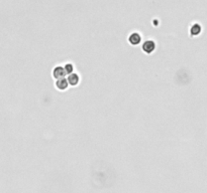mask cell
<instances>
[{
	"mask_svg": "<svg viewBox=\"0 0 207 193\" xmlns=\"http://www.w3.org/2000/svg\"><path fill=\"white\" fill-rule=\"evenodd\" d=\"M54 78H58V80H60V78H65V75H67V73H66L65 70V67H56L55 70H54Z\"/></svg>",
	"mask_w": 207,
	"mask_h": 193,
	"instance_id": "1",
	"label": "cell"
},
{
	"mask_svg": "<svg viewBox=\"0 0 207 193\" xmlns=\"http://www.w3.org/2000/svg\"><path fill=\"white\" fill-rule=\"evenodd\" d=\"M155 46H156V45H155L154 41H152V40H148V41H145L144 44V45H142V49H144L145 52L150 53V52H154Z\"/></svg>",
	"mask_w": 207,
	"mask_h": 193,
	"instance_id": "2",
	"label": "cell"
},
{
	"mask_svg": "<svg viewBox=\"0 0 207 193\" xmlns=\"http://www.w3.org/2000/svg\"><path fill=\"white\" fill-rule=\"evenodd\" d=\"M68 80H65V78H60V80L57 81L56 83V86L59 90H66L68 87Z\"/></svg>",
	"mask_w": 207,
	"mask_h": 193,
	"instance_id": "3",
	"label": "cell"
},
{
	"mask_svg": "<svg viewBox=\"0 0 207 193\" xmlns=\"http://www.w3.org/2000/svg\"><path fill=\"white\" fill-rule=\"evenodd\" d=\"M68 83H70L71 86H76L79 83V77L76 73H71L68 78Z\"/></svg>",
	"mask_w": 207,
	"mask_h": 193,
	"instance_id": "4",
	"label": "cell"
},
{
	"mask_svg": "<svg viewBox=\"0 0 207 193\" xmlns=\"http://www.w3.org/2000/svg\"><path fill=\"white\" fill-rule=\"evenodd\" d=\"M128 41H129L131 44L137 45V44H139V42H140V36H139V35L137 34V33H134V34H131V35L129 36Z\"/></svg>",
	"mask_w": 207,
	"mask_h": 193,
	"instance_id": "5",
	"label": "cell"
},
{
	"mask_svg": "<svg viewBox=\"0 0 207 193\" xmlns=\"http://www.w3.org/2000/svg\"><path fill=\"white\" fill-rule=\"evenodd\" d=\"M65 70L67 73L71 75V73H73V65H71V63H67V65H65Z\"/></svg>",
	"mask_w": 207,
	"mask_h": 193,
	"instance_id": "6",
	"label": "cell"
},
{
	"mask_svg": "<svg viewBox=\"0 0 207 193\" xmlns=\"http://www.w3.org/2000/svg\"><path fill=\"white\" fill-rule=\"evenodd\" d=\"M199 31H200V27H199L198 25H195V26L192 27V29H191V32H192V34H198Z\"/></svg>",
	"mask_w": 207,
	"mask_h": 193,
	"instance_id": "7",
	"label": "cell"
}]
</instances>
